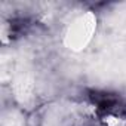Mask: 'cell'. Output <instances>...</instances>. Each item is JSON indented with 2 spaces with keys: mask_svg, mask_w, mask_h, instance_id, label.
<instances>
[{
  "mask_svg": "<svg viewBox=\"0 0 126 126\" xmlns=\"http://www.w3.org/2000/svg\"><path fill=\"white\" fill-rule=\"evenodd\" d=\"M95 31V16L91 12L80 14L71 19L65 30V45L70 49H82L92 39Z\"/></svg>",
  "mask_w": 126,
  "mask_h": 126,
  "instance_id": "1",
  "label": "cell"
}]
</instances>
